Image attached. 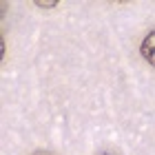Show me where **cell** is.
Masks as SVG:
<instances>
[{
	"mask_svg": "<svg viewBox=\"0 0 155 155\" xmlns=\"http://www.w3.org/2000/svg\"><path fill=\"white\" fill-rule=\"evenodd\" d=\"M33 155H51V153H45V151H38V153H33Z\"/></svg>",
	"mask_w": 155,
	"mask_h": 155,
	"instance_id": "7a4b0ae2",
	"label": "cell"
},
{
	"mask_svg": "<svg viewBox=\"0 0 155 155\" xmlns=\"http://www.w3.org/2000/svg\"><path fill=\"white\" fill-rule=\"evenodd\" d=\"M140 51H142L144 60L149 62V64L155 67V31H151L149 36L142 40V45H140Z\"/></svg>",
	"mask_w": 155,
	"mask_h": 155,
	"instance_id": "6da1fadb",
	"label": "cell"
}]
</instances>
